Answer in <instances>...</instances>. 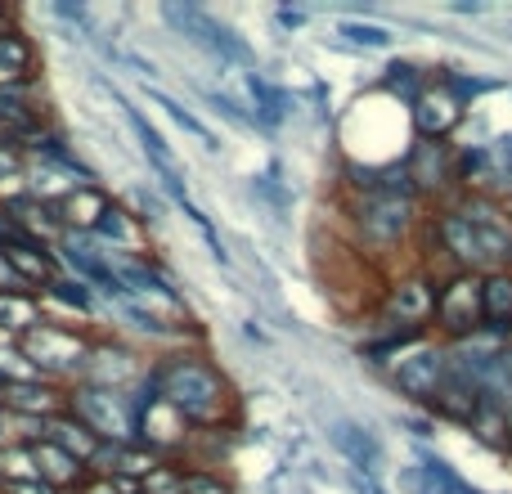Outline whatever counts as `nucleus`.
I'll use <instances>...</instances> for the list:
<instances>
[{
    "label": "nucleus",
    "mask_w": 512,
    "mask_h": 494,
    "mask_svg": "<svg viewBox=\"0 0 512 494\" xmlns=\"http://www.w3.org/2000/svg\"><path fill=\"white\" fill-rule=\"evenodd\" d=\"M346 486H351V494H391L382 486V477H364V472H346Z\"/></svg>",
    "instance_id": "obj_38"
},
{
    "label": "nucleus",
    "mask_w": 512,
    "mask_h": 494,
    "mask_svg": "<svg viewBox=\"0 0 512 494\" xmlns=\"http://www.w3.org/2000/svg\"><path fill=\"white\" fill-rule=\"evenodd\" d=\"M463 117H468V108H463L459 99H454L436 77H432V86H427L423 95L414 99V108H409L414 140H450V135L459 131Z\"/></svg>",
    "instance_id": "obj_11"
},
{
    "label": "nucleus",
    "mask_w": 512,
    "mask_h": 494,
    "mask_svg": "<svg viewBox=\"0 0 512 494\" xmlns=\"http://www.w3.org/2000/svg\"><path fill=\"white\" fill-rule=\"evenodd\" d=\"M153 369H158V382H162V400H167L194 432H221L225 414H230V405H234V391L212 360H203V355H194V351H180V355L153 360Z\"/></svg>",
    "instance_id": "obj_1"
},
{
    "label": "nucleus",
    "mask_w": 512,
    "mask_h": 494,
    "mask_svg": "<svg viewBox=\"0 0 512 494\" xmlns=\"http://www.w3.org/2000/svg\"><path fill=\"white\" fill-rule=\"evenodd\" d=\"M409 230H414V203H405V198L364 194L355 203V234L369 247H400Z\"/></svg>",
    "instance_id": "obj_7"
},
{
    "label": "nucleus",
    "mask_w": 512,
    "mask_h": 494,
    "mask_svg": "<svg viewBox=\"0 0 512 494\" xmlns=\"http://www.w3.org/2000/svg\"><path fill=\"white\" fill-rule=\"evenodd\" d=\"M436 333L445 337V346L468 342L481 333V274L454 270L450 279L436 283V310H432Z\"/></svg>",
    "instance_id": "obj_4"
},
{
    "label": "nucleus",
    "mask_w": 512,
    "mask_h": 494,
    "mask_svg": "<svg viewBox=\"0 0 512 494\" xmlns=\"http://www.w3.org/2000/svg\"><path fill=\"white\" fill-rule=\"evenodd\" d=\"M450 14H486V5H481V0H463V5H450Z\"/></svg>",
    "instance_id": "obj_44"
},
{
    "label": "nucleus",
    "mask_w": 512,
    "mask_h": 494,
    "mask_svg": "<svg viewBox=\"0 0 512 494\" xmlns=\"http://www.w3.org/2000/svg\"><path fill=\"white\" fill-rule=\"evenodd\" d=\"M5 409L18 418V423L41 427L45 418H54V414L68 409V387H59V382H50V378L14 382V387H5Z\"/></svg>",
    "instance_id": "obj_12"
},
{
    "label": "nucleus",
    "mask_w": 512,
    "mask_h": 494,
    "mask_svg": "<svg viewBox=\"0 0 512 494\" xmlns=\"http://www.w3.org/2000/svg\"><path fill=\"white\" fill-rule=\"evenodd\" d=\"M90 342H95V333L45 315L41 324L27 328V333L18 337V351L27 355V364H32L41 378L59 382V387H72V382L81 378V364H86Z\"/></svg>",
    "instance_id": "obj_3"
},
{
    "label": "nucleus",
    "mask_w": 512,
    "mask_h": 494,
    "mask_svg": "<svg viewBox=\"0 0 512 494\" xmlns=\"http://www.w3.org/2000/svg\"><path fill=\"white\" fill-rule=\"evenodd\" d=\"M23 436H18V418L9 414V409H0V450H9V445H18Z\"/></svg>",
    "instance_id": "obj_41"
},
{
    "label": "nucleus",
    "mask_w": 512,
    "mask_h": 494,
    "mask_svg": "<svg viewBox=\"0 0 512 494\" xmlns=\"http://www.w3.org/2000/svg\"><path fill=\"white\" fill-rule=\"evenodd\" d=\"M0 494H59V490L45 486V481H5Z\"/></svg>",
    "instance_id": "obj_42"
},
{
    "label": "nucleus",
    "mask_w": 512,
    "mask_h": 494,
    "mask_svg": "<svg viewBox=\"0 0 512 494\" xmlns=\"http://www.w3.org/2000/svg\"><path fill=\"white\" fill-rule=\"evenodd\" d=\"M45 301H50L54 310H63V315H72V319H95L99 315V297L86 288V283H77L72 274H59V279L50 283V288L41 292Z\"/></svg>",
    "instance_id": "obj_26"
},
{
    "label": "nucleus",
    "mask_w": 512,
    "mask_h": 494,
    "mask_svg": "<svg viewBox=\"0 0 512 494\" xmlns=\"http://www.w3.org/2000/svg\"><path fill=\"white\" fill-rule=\"evenodd\" d=\"M504 342H508V351H512V333H508V337H504Z\"/></svg>",
    "instance_id": "obj_47"
},
{
    "label": "nucleus",
    "mask_w": 512,
    "mask_h": 494,
    "mask_svg": "<svg viewBox=\"0 0 512 494\" xmlns=\"http://www.w3.org/2000/svg\"><path fill=\"white\" fill-rule=\"evenodd\" d=\"M405 167H409V176H414L418 198L459 189V171H454V144L450 140H414L409 153H405Z\"/></svg>",
    "instance_id": "obj_10"
},
{
    "label": "nucleus",
    "mask_w": 512,
    "mask_h": 494,
    "mask_svg": "<svg viewBox=\"0 0 512 494\" xmlns=\"http://www.w3.org/2000/svg\"><path fill=\"white\" fill-rule=\"evenodd\" d=\"M265 494H310V490L301 486L292 468H279V472H270V481H265Z\"/></svg>",
    "instance_id": "obj_37"
},
{
    "label": "nucleus",
    "mask_w": 512,
    "mask_h": 494,
    "mask_svg": "<svg viewBox=\"0 0 512 494\" xmlns=\"http://www.w3.org/2000/svg\"><path fill=\"white\" fill-rule=\"evenodd\" d=\"M333 45L337 50H391L396 45V32L382 23H369V18H337L333 27Z\"/></svg>",
    "instance_id": "obj_24"
},
{
    "label": "nucleus",
    "mask_w": 512,
    "mask_h": 494,
    "mask_svg": "<svg viewBox=\"0 0 512 494\" xmlns=\"http://www.w3.org/2000/svg\"><path fill=\"white\" fill-rule=\"evenodd\" d=\"M113 310H117V319H122L131 333H140V337H149V342H180V328L176 324H167V319L158 315V310H149L144 301H135V297H122V301H113Z\"/></svg>",
    "instance_id": "obj_23"
},
{
    "label": "nucleus",
    "mask_w": 512,
    "mask_h": 494,
    "mask_svg": "<svg viewBox=\"0 0 512 494\" xmlns=\"http://www.w3.org/2000/svg\"><path fill=\"white\" fill-rule=\"evenodd\" d=\"M36 45L27 41V32L18 27H5L0 32V86L5 81H32L36 77Z\"/></svg>",
    "instance_id": "obj_25"
},
{
    "label": "nucleus",
    "mask_w": 512,
    "mask_h": 494,
    "mask_svg": "<svg viewBox=\"0 0 512 494\" xmlns=\"http://www.w3.org/2000/svg\"><path fill=\"white\" fill-rule=\"evenodd\" d=\"M432 310H436V283L414 274V279H400L387 297V315L396 319V328H423L432 324Z\"/></svg>",
    "instance_id": "obj_14"
},
{
    "label": "nucleus",
    "mask_w": 512,
    "mask_h": 494,
    "mask_svg": "<svg viewBox=\"0 0 512 494\" xmlns=\"http://www.w3.org/2000/svg\"><path fill=\"white\" fill-rule=\"evenodd\" d=\"M45 319V306L36 292L23 288H0V337L5 342H18L27 328H36Z\"/></svg>",
    "instance_id": "obj_21"
},
{
    "label": "nucleus",
    "mask_w": 512,
    "mask_h": 494,
    "mask_svg": "<svg viewBox=\"0 0 512 494\" xmlns=\"http://www.w3.org/2000/svg\"><path fill=\"white\" fill-rule=\"evenodd\" d=\"M324 436H328V445H333L337 459L346 463V472L382 477V468H387V450H382L378 432H369V427L355 423V418H328Z\"/></svg>",
    "instance_id": "obj_9"
},
{
    "label": "nucleus",
    "mask_w": 512,
    "mask_h": 494,
    "mask_svg": "<svg viewBox=\"0 0 512 494\" xmlns=\"http://www.w3.org/2000/svg\"><path fill=\"white\" fill-rule=\"evenodd\" d=\"M27 450H32V459H36V477L45 481V486H54L59 494H77V486L90 477L86 472V463H77L72 454H63L59 445H50V441H27Z\"/></svg>",
    "instance_id": "obj_16"
},
{
    "label": "nucleus",
    "mask_w": 512,
    "mask_h": 494,
    "mask_svg": "<svg viewBox=\"0 0 512 494\" xmlns=\"http://www.w3.org/2000/svg\"><path fill=\"white\" fill-rule=\"evenodd\" d=\"M198 95H203L207 104H212V113L221 117L225 126H234V131H256V126H252V113H248V108L234 104V99L225 95V90H198Z\"/></svg>",
    "instance_id": "obj_32"
},
{
    "label": "nucleus",
    "mask_w": 512,
    "mask_h": 494,
    "mask_svg": "<svg viewBox=\"0 0 512 494\" xmlns=\"http://www.w3.org/2000/svg\"><path fill=\"white\" fill-rule=\"evenodd\" d=\"M140 494H185V468L176 459H162L149 477L140 481Z\"/></svg>",
    "instance_id": "obj_31"
},
{
    "label": "nucleus",
    "mask_w": 512,
    "mask_h": 494,
    "mask_svg": "<svg viewBox=\"0 0 512 494\" xmlns=\"http://www.w3.org/2000/svg\"><path fill=\"white\" fill-rule=\"evenodd\" d=\"M414 459H418V472H423L427 486H432L436 494H490V490L472 486V481L463 477V472L454 468L450 459H445V454L427 450V445H414Z\"/></svg>",
    "instance_id": "obj_22"
},
{
    "label": "nucleus",
    "mask_w": 512,
    "mask_h": 494,
    "mask_svg": "<svg viewBox=\"0 0 512 494\" xmlns=\"http://www.w3.org/2000/svg\"><path fill=\"white\" fill-rule=\"evenodd\" d=\"M149 99H153V104L162 108V113L171 117V122L180 126V131H185V135H194V140L203 144L207 153H216V149H221V140H216V131H212V126H207L203 117H198V113H194V108H189V104H180L176 95H167V90H158V86H149Z\"/></svg>",
    "instance_id": "obj_27"
},
{
    "label": "nucleus",
    "mask_w": 512,
    "mask_h": 494,
    "mask_svg": "<svg viewBox=\"0 0 512 494\" xmlns=\"http://www.w3.org/2000/svg\"><path fill=\"white\" fill-rule=\"evenodd\" d=\"M274 23L283 27V32H301V27L310 23L306 9H274Z\"/></svg>",
    "instance_id": "obj_39"
},
{
    "label": "nucleus",
    "mask_w": 512,
    "mask_h": 494,
    "mask_svg": "<svg viewBox=\"0 0 512 494\" xmlns=\"http://www.w3.org/2000/svg\"><path fill=\"white\" fill-rule=\"evenodd\" d=\"M126 198H131L126 207H131V216H135L140 225H158V221H162V198H158V194H149L144 185H135Z\"/></svg>",
    "instance_id": "obj_34"
},
{
    "label": "nucleus",
    "mask_w": 512,
    "mask_h": 494,
    "mask_svg": "<svg viewBox=\"0 0 512 494\" xmlns=\"http://www.w3.org/2000/svg\"><path fill=\"white\" fill-rule=\"evenodd\" d=\"M243 90H248V99H252V126L256 131H279L283 122L292 117V95L283 86H274L265 72H248L243 77Z\"/></svg>",
    "instance_id": "obj_15"
},
{
    "label": "nucleus",
    "mask_w": 512,
    "mask_h": 494,
    "mask_svg": "<svg viewBox=\"0 0 512 494\" xmlns=\"http://www.w3.org/2000/svg\"><path fill=\"white\" fill-rule=\"evenodd\" d=\"M400 490H405V494H436L418 468H400Z\"/></svg>",
    "instance_id": "obj_40"
},
{
    "label": "nucleus",
    "mask_w": 512,
    "mask_h": 494,
    "mask_svg": "<svg viewBox=\"0 0 512 494\" xmlns=\"http://www.w3.org/2000/svg\"><path fill=\"white\" fill-rule=\"evenodd\" d=\"M0 409H5V387H0Z\"/></svg>",
    "instance_id": "obj_46"
},
{
    "label": "nucleus",
    "mask_w": 512,
    "mask_h": 494,
    "mask_svg": "<svg viewBox=\"0 0 512 494\" xmlns=\"http://www.w3.org/2000/svg\"><path fill=\"white\" fill-rule=\"evenodd\" d=\"M427 86H432V72L414 59H391L387 68L378 72V81H373V90L387 95L391 104H400V108H414V99L423 95Z\"/></svg>",
    "instance_id": "obj_17"
},
{
    "label": "nucleus",
    "mask_w": 512,
    "mask_h": 494,
    "mask_svg": "<svg viewBox=\"0 0 512 494\" xmlns=\"http://www.w3.org/2000/svg\"><path fill=\"white\" fill-rule=\"evenodd\" d=\"M144 369H149V364H144L131 346L113 342V337H95L77 382H86V387H104V391H131L135 382L144 378Z\"/></svg>",
    "instance_id": "obj_8"
},
{
    "label": "nucleus",
    "mask_w": 512,
    "mask_h": 494,
    "mask_svg": "<svg viewBox=\"0 0 512 494\" xmlns=\"http://www.w3.org/2000/svg\"><path fill=\"white\" fill-rule=\"evenodd\" d=\"M77 494H117V486H113L108 477H86V481L77 486Z\"/></svg>",
    "instance_id": "obj_43"
},
{
    "label": "nucleus",
    "mask_w": 512,
    "mask_h": 494,
    "mask_svg": "<svg viewBox=\"0 0 512 494\" xmlns=\"http://www.w3.org/2000/svg\"><path fill=\"white\" fill-rule=\"evenodd\" d=\"M481 328L495 337L512 333V270L481 274Z\"/></svg>",
    "instance_id": "obj_18"
},
{
    "label": "nucleus",
    "mask_w": 512,
    "mask_h": 494,
    "mask_svg": "<svg viewBox=\"0 0 512 494\" xmlns=\"http://www.w3.org/2000/svg\"><path fill=\"white\" fill-rule=\"evenodd\" d=\"M185 494H234V486L212 468H189L185 472Z\"/></svg>",
    "instance_id": "obj_33"
},
{
    "label": "nucleus",
    "mask_w": 512,
    "mask_h": 494,
    "mask_svg": "<svg viewBox=\"0 0 512 494\" xmlns=\"http://www.w3.org/2000/svg\"><path fill=\"white\" fill-rule=\"evenodd\" d=\"M396 423L405 427V432L414 436L418 445L432 441V436H436V418H432V414H396Z\"/></svg>",
    "instance_id": "obj_36"
},
{
    "label": "nucleus",
    "mask_w": 512,
    "mask_h": 494,
    "mask_svg": "<svg viewBox=\"0 0 512 494\" xmlns=\"http://www.w3.org/2000/svg\"><path fill=\"white\" fill-rule=\"evenodd\" d=\"M432 234L436 243L450 252L454 270H472V274H486V261H481V243H477V230H472L468 216H459L454 207H445L441 216L432 221Z\"/></svg>",
    "instance_id": "obj_13"
},
{
    "label": "nucleus",
    "mask_w": 512,
    "mask_h": 494,
    "mask_svg": "<svg viewBox=\"0 0 512 494\" xmlns=\"http://www.w3.org/2000/svg\"><path fill=\"white\" fill-rule=\"evenodd\" d=\"M113 203L104 185H77L68 198L59 203V221H63V234H90L95 221L104 216V207Z\"/></svg>",
    "instance_id": "obj_19"
},
{
    "label": "nucleus",
    "mask_w": 512,
    "mask_h": 494,
    "mask_svg": "<svg viewBox=\"0 0 512 494\" xmlns=\"http://www.w3.org/2000/svg\"><path fill=\"white\" fill-rule=\"evenodd\" d=\"M68 414L86 423L99 441H131V400L126 391H104L72 382L68 387Z\"/></svg>",
    "instance_id": "obj_6"
},
{
    "label": "nucleus",
    "mask_w": 512,
    "mask_h": 494,
    "mask_svg": "<svg viewBox=\"0 0 512 494\" xmlns=\"http://www.w3.org/2000/svg\"><path fill=\"white\" fill-rule=\"evenodd\" d=\"M248 194H252V198H261V203H270L279 216H283V212H292V194L283 189V180H279V162H274V167L265 171V176H252V180H248Z\"/></svg>",
    "instance_id": "obj_29"
},
{
    "label": "nucleus",
    "mask_w": 512,
    "mask_h": 494,
    "mask_svg": "<svg viewBox=\"0 0 512 494\" xmlns=\"http://www.w3.org/2000/svg\"><path fill=\"white\" fill-rule=\"evenodd\" d=\"M504 221H508V230H512V198L504 203Z\"/></svg>",
    "instance_id": "obj_45"
},
{
    "label": "nucleus",
    "mask_w": 512,
    "mask_h": 494,
    "mask_svg": "<svg viewBox=\"0 0 512 494\" xmlns=\"http://www.w3.org/2000/svg\"><path fill=\"white\" fill-rule=\"evenodd\" d=\"M441 81L445 90H450L454 99H459L463 108L472 104V99H481V95H495V90H508V81H495V77H472V72H454V68H441Z\"/></svg>",
    "instance_id": "obj_28"
},
{
    "label": "nucleus",
    "mask_w": 512,
    "mask_h": 494,
    "mask_svg": "<svg viewBox=\"0 0 512 494\" xmlns=\"http://www.w3.org/2000/svg\"><path fill=\"white\" fill-rule=\"evenodd\" d=\"M445 369H450V346L445 342H418L414 351H405L391 369H382V373H387V382L409 400V405H418L427 414L432 400L441 396Z\"/></svg>",
    "instance_id": "obj_5"
},
{
    "label": "nucleus",
    "mask_w": 512,
    "mask_h": 494,
    "mask_svg": "<svg viewBox=\"0 0 512 494\" xmlns=\"http://www.w3.org/2000/svg\"><path fill=\"white\" fill-rule=\"evenodd\" d=\"M41 441L59 445V450L72 454L77 463H90V459H95V450L104 445L86 423H77L68 409H63V414H54V418H45V423H41Z\"/></svg>",
    "instance_id": "obj_20"
},
{
    "label": "nucleus",
    "mask_w": 512,
    "mask_h": 494,
    "mask_svg": "<svg viewBox=\"0 0 512 494\" xmlns=\"http://www.w3.org/2000/svg\"><path fill=\"white\" fill-rule=\"evenodd\" d=\"M54 18H63V23H72L81 36H86V41H90V36H95V18H90V9H86V5H54Z\"/></svg>",
    "instance_id": "obj_35"
},
{
    "label": "nucleus",
    "mask_w": 512,
    "mask_h": 494,
    "mask_svg": "<svg viewBox=\"0 0 512 494\" xmlns=\"http://www.w3.org/2000/svg\"><path fill=\"white\" fill-rule=\"evenodd\" d=\"M5 481H41L36 477V459H32V450H27V441L0 450V486H5Z\"/></svg>",
    "instance_id": "obj_30"
},
{
    "label": "nucleus",
    "mask_w": 512,
    "mask_h": 494,
    "mask_svg": "<svg viewBox=\"0 0 512 494\" xmlns=\"http://www.w3.org/2000/svg\"><path fill=\"white\" fill-rule=\"evenodd\" d=\"M162 23L176 36H185L194 50H203L207 59H216L221 68H248L256 72V50L248 45V36H239V27L221 23L216 14H207L203 5H189V0H162L158 5Z\"/></svg>",
    "instance_id": "obj_2"
}]
</instances>
